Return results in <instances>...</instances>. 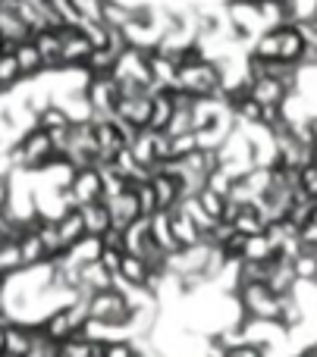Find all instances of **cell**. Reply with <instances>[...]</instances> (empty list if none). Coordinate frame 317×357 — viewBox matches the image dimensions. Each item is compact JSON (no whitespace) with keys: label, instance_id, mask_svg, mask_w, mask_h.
I'll use <instances>...</instances> for the list:
<instances>
[{"label":"cell","instance_id":"cell-26","mask_svg":"<svg viewBox=\"0 0 317 357\" xmlns=\"http://www.w3.org/2000/svg\"><path fill=\"white\" fill-rule=\"evenodd\" d=\"M119 56L123 54H117V50H110V47H94L91 56H88V63H85V69L91 75H113L117 73Z\"/></svg>","mask_w":317,"mask_h":357},{"label":"cell","instance_id":"cell-4","mask_svg":"<svg viewBox=\"0 0 317 357\" xmlns=\"http://www.w3.org/2000/svg\"><path fill=\"white\" fill-rule=\"evenodd\" d=\"M223 13H226V22L249 44L255 41L258 35L267 31V25H264V19H261V10H258V0H226Z\"/></svg>","mask_w":317,"mask_h":357},{"label":"cell","instance_id":"cell-14","mask_svg":"<svg viewBox=\"0 0 317 357\" xmlns=\"http://www.w3.org/2000/svg\"><path fill=\"white\" fill-rule=\"evenodd\" d=\"M173 110H176L173 88H157V91H151V123H148V129L163 132L170 126V119H173Z\"/></svg>","mask_w":317,"mask_h":357},{"label":"cell","instance_id":"cell-18","mask_svg":"<svg viewBox=\"0 0 317 357\" xmlns=\"http://www.w3.org/2000/svg\"><path fill=\"white\" fill-rule=\"evenodd\" d=\"M151 248H157L154 238H151V220L142 216V220H135L129 229H126V254H138V257H145Z\"/></svg>","mask_w":317,"mask_h":357},{"label":"cell","instance_id":"cell-28","mask_svg":"<svg viewBox=\"0 0 317 357\" xmlns=\"http://www.w3.org/2000/svg\"><path fill=\"white\" fill-rule=\"evenodd\" d=\"M249 50L261 60H280V29H267L264 35H258Z\"/></svg>","mask_w":317,"mask_h":357},{"label":"cell","instance_id":"cell-42","mask_svg":"<svg viewBox=\"0 0 317 357\" xmlns=\"http://www.w3.org/2000/svg\"><path fill=\"white\" fill-rule=\"evenodd\" d=\"M308 126H311V135H314V142H317V113H311V119H308Z\"/></svg>","mask_w":317,"mask_h":357},{"label":"cell","instance_id":"cell-21","mask_svg":"<svg viewBox=\"0 0 317 357\" xmlns=\"http://www.w3.org/2000/svg\"><path fill=\"white\" fill-rule=\"evenodd\" d=\"M302 54H305V41H302V35H299V29H295V22L280 25V60L302 66Z\"/></svg>","mask_w":317,"mask_h":357},{"label":"cell","instance_id":"cell-45","mask_svg":"<svg viewBox=\"0 0 317 357\" xmlns=\"http://www.w3.org/2000/svg\"><path fill=\"white\" fill-rule=\"evenodd\" d=\"M0 94H6V91H3V85H0Z\"/></svg>","mask_w":317,"mask_h":357},{"label":"cell","instance_id":"cell-37","mask_svg":"<svg viewBox=\"0 0 317 357\" xmlns=\"http://www.w3.org/2000/svg\"><path fill=\"white\" fill-rule=\"evenodd\" d=\"M299 188L305 191L308 197H314V201H317V163H311V167H305V169H302Z\"/></svg>","mask_w":317,"mask_h":357},{"label":"cell","instance_id":"cell-17","mask_svg":"<svg viewBox=\"0 0 317 357\" xmlns=\"http://www.w3.org/2000/svg\"><path fill=\"white\" fill-rule=\"evenodd\" d=\"M251 98L258 100L261 107H280L283 100H286V85H283L280 79H270V75H264V79H255L249 85Z\"/></svg>","mask_w":317,"mask_h":357},{"label":"cell","instance_id":"cell-12","mask_svg":"<svg viewBox=\"0 0 317 357\" xmlns=\"http://www.w3.org/2000/svg\"><path fill=\"white\" fill-rule=\"evenodd\" d=\"M267 289L274 291L277 298L283 295H293L299 289V276L293 270V260H270V273H267Z\"/></svg>","mask_w":317,"mask_h":357},{"label":"cell","instance_id":"cell-16","mask_svg":"<svg viewBox=\"0 0 317 357\" xmlns=\"http://www.w3.org/2000/svg\"><path fill=\"white\" fill-rule=\"evenodd\" d=\"M13 54H16V63H19V69H22V79L25 82L44 75V56H41V50H38V44L31 41V38H29V41H19Z\"/></svg>","mask_w":317,"mask_h":357},{"label":"cell","instance_id":"cell-7","mask_svg":"<svg viewBox=\"0 0 317 357\" xmlns=\"http://www.w3.org/2000/svg\"><path fill=\"white\" fill-rule=\"evenodd\" d=\"M69 195L79 204H91V201H104V178H101V167H85L75 169L73 182H69Z\"/></svg>","mask_w":317,"mask_h":357},{"label":"cell","instance_id":"cell-44","mask_svg":"<svg viewBox=\"0 0 317 357\" xmlns=\"http://www.w3.org/2000/svg\"><path fill=\"white\" fill-rule=\"evenodd\" d=\"M0 50H3V35H0Z\"/></svg>","mask_w":317,"mask_h":357},{"label":"cell","instance_id":"cell-38","mask_svg":"<svg viewBox=\"0 0 317 357\" xmlns=\"http://www.w3.org/2000/svg\"><path fill=\"white\" fill-rule=\"evenodd\" d=\"M293 19H317V0H293Z\"/></svg>","mask_w":317,"mask_h":357},{"label":"cell","instance_id":"cell-39","mask_svg":"<svg viewBox=\"0 0 317 357\" xmlns=\"http://www.w3.org/2000/svg\"><path fill=\"white\" fill-rule=\"evenodd\" d=\"M13 195H16L13 178L10 176H0V213H10V210H13Z\"/></svg>","mask_w":317,"mask_h":357},{"label":"cell","instance_id":"cell-29","mask_svg":"<svg viewBox=\"0 0 317 357\" xmlns=\"http://www.w3.org/2000/svg\"><path fill=\"white\" fill-rule=\"evenodd\" d=\"M22 69H19L16 63V54H0V85H3V91L10 94L16 85H22Z\"/></svg>","mask_w":317,"mask_h":357},{"label":"cell","instance_id":"cell-10","mask_svg":"<svg viewBox=\"0 0 317 357\" xmlns=\"http://www.w3.org/2000/svg\"><path fill=\"white\" fill-rule=\"evenodd\" d=\"M113 116L126 119V123L138 126V129H148V123H151V94L148 91L145 94H126V98L119 100V107H117Z\"/></svg>","mask_w":317,"mask_h":357},{"label":"cell","instance_id":"cell-43","mask_svg":"<svg viewBox=\"0 0 317 357\" xmlns=\"http://www.w3.org/2000/svg\"><path fill=\"white\" fill-rule=\"evenodd\" d=\"M135 357H148V354H145V351H135Z\"/></svg>","mask_w":317,"mask_h":357},{"label":"cell","instance_id":"cell-15","mask_svg":"<svg viewBox=\"0 0 317 357\" xmlns=\"http://www.w3.org/2000/svg\"><path fill=\"white\" fill-rule=\"evenodd\" d=\"M79 213H82V222H85V232L94 235V238H101L107 229H113V216H110V207H107V201L82 204Z\"/></svg>","mask_w":317,"mask_h":357},{"label":"cell","instance_id":"cell-8","mask_svg":"<svg viewBox=\"0 0 317 357\" xmlns=\"http://www.w3.org/2000/svg\"><path fill=\"white\" fill-rule=\"evenodd\" d=\"M63 29V25H60ZM60 29H41L31 35V41L38 44L44 56V73H63V56H60V47H63V38H60Z\"/></svg>","mask_w":317,"mask_h":357},{"label":"cell","instance_id":"cell-32","mask_svg":"<svg viewBox=\"0 0 317 357\" xmlns=\"http://www.w3.org/2000/svg\"><path fill=\"white\" fill-rule=\"evenodd\" d=\"M293 270L299 276V282H314L317 276V254H311L308 248H302V254L293 260Z\"/></svg>","mask_w":317,"mask_h":357},{"label":"cell","instance_id":"cell-24","mask_svg":"<svg viewBox=\"0 0 317 357\" xmlns=\"http://www.w3.org/2000/svg\"><path fill=\"white\" fill-rule=\"evenodd\" d=\"M151 238H154V245L161 248V251H167V254L179 251V245H176V238H173V229H170V213L167 210H161V213L151 216Z\"/></svg>","mask_w":317,"mask_h":357},{"label":"cell","instance_id":"cell-9","mask_svg":"<svg viewBox=\"0 0 317 357\" xmlns=\"http://www.w3.org/2000/svg\"><path fill=\"white\" fill-rule=\"evenodd\" d=\"M167 213H170V229H173V238H176V245H179V248H189V245L205 241V232L195 226V220L189 216V210L182 207V201L176 204L173 210H167Z\"/></svg>","mask_w":317,"mask_h":357},{"label":"cell","instance_id":"cell-11","mask_svg":"<svg viewBox=\"0 0 317 357\" xmlns=\"http://www.w3.org/2000/svg\"><path fill=\"white\" fill-rule=\"evenodd\" d=\"M110 207V216H113V229H129L135 220H142V207H138V195H135V185L129 191H123L119 197L107 201Z\"/></svg>","mask_w":317,"mask_h":357},{"label":"cell","instance_id":"cell-6","mask_svg":"<svg viewBox=\"0 0 317 357\" xmlns=\"http://www.w3.org/2000/svg\"><path fill=\"white\" fill-rule=\"evenodd\" d=\"M60 38H63V47H60V56H63V69H82L91 56L94 44L79 25H63L60 29Z\"/></svg>","mask_w":317,"mask_h":357},{"label":"cell","instance_id":"cell-31","mask_svg":"<svg viewBox=\"0 0 317 357\" xmlns=\"http://www.w3.org/2000/svg\"><path fill=\"white\" fill-rule=\"evenodd\" d=\"M195 197H198V201H201V207H205V213L211 216V220H223L226 197L220 195V191H214V188H201Z\"/></svg>","mask_w":317,"mask_h":357},{"label":"cell","instance_id":"cell-13","mask_svg":"<svg viewBox=\"0 0 317 357\" xmlns=\"http://www.w3.org/2000/svg\"><path fill=\"white\" fill-rule=\"evenodd\" d=\"M151 188H154V197H157V210H173L182 201V188L176 182V176L163 173V169L151 173Z\"/></svg>","mask_w":317,"mask_h":357},{"label":"cell","instance_id":"cell-35","mask_svg":"<svg viewBox=\"0 0 317 357\" xmlns=\"http://www.w3.org/2000/svg\"><path fill=\"white\" fill-rule=\"evenodd\" d=\"M173 138V135H170ZM201 144H198V135L195 132H189V135H176L173 138V160H182V157H189V154H195Z\"/></svg>","mask_w":317,"mask_h":357},{"label":"cell","instance_id":"cell-46","mask_svg":"<svg viewBox=\"0 0 317 357\" xmlns=\"http://www.w3.org/2000/svg\"><path fill=\"white\" fill-rule=\"evenodd\" d=\"M314 285H317V276H314Z\"/></svg>","mask_w":317,"mask_h":357},{"label":"cell","instance_id":"cell-33","mask_svg":"<svg viewBox=\"0 0 317 357\" xmlns=\"http://www.w3.org/2000/svg\"><path fill=\"white\" fill-rule=\"evenodd\" d=\"M135 195H138V207H142V216H154L161 213L157 210V197H154V188H151V178L148 182H135Z\"/></svg>","mask_w":317,"mask_h":357},{"label":"cell","instance_id":"cell-27","mask_svg":"<svg viewBox=\"0 0 317 357\" xmlns=\"http://www.w3.org/2000/svg\"><path fill=\"white\" fill-rule=\"evenodd\" d=\"M101 254H104V241L94 238V235H85V238H82L79 245L69 248V257H73L79 266H85V264H94V260H101Z\"/></svg>","mask_w":317,"mask_h":357},{"label":"cell","instance_id":"cell-41","mask_svg":"<svg viewBox=\"0 0 317 357\" xmlns=\"http://www.w3.org/2000/svg\"><path fill=\"white\" fill-rule=\"evenodd\" d=\"M6 351V323H0V354Z\"/></svg>","mask_w":317,"mask_h":357},{"label":"cell","instance_id":"cell-1","mask_svg":"<svg viewBox=\"0 0 317 357\" xmlns=\"http://www.w3.org/2000/svg\"><path fill=\"white\" fill-rule=\"evenodd\" d=\"M88 304V317L98 323H107V326H113L117 333L126 335V329H129V320H132V310H129V301H126L123 289H104V291H94V295L85 298Z\"/></svg>","mask_w":317,"mask_h":357},{"label":"cell","instance_id":"cell-23","mask_svg":"<svg viewBox=\"0 0 317 357\" xmlns=\"http://www.w3.org/2000/svg\"><path fill=\"white\" fill-rule=\"evenodd\" d=\"M35 126H41V129H47V132H60V129H69V126H73V116H69V110L60 104V100H50V104H44L41 113L35 116Z\"/></svg>","mask_w":317,"mask_h":357},{"label":"cell","instance_id":"cell-22","mask_svg":"<svg viewBox=\"0 0 317 357\" xmlns=\"http://www.w3.org/2000/svg\"><path fill=\"white\" fill-rule=\"evenodd\" d=\"M57 229H60V238H63V245H66V251L73 245H79L82 238H85V222H82V213H79V207H73V210H66L63 216H57Z\"/></svg>","mask_w":317,"mask_h":357},{"label":"cell","instance_id":"cell-2","mask_svg":"<svg viewBox=\"0 0 317 357\" xmlns=\"http://www.w3.org/2000/svg\"><path fill=\"white\" fill-rule=\"evenodd\" d=\"M176 88L192 94V98H220V91H223V75H220L217 63L201 60V63H195V66L179 69Z\"/></svg>","mask_w":317,"mask_h":357},{"label":"cell","instance_id":"cell-40","mask_svg":"<svg viewBox=\"0 0 317 357\" xmlns=\"http://www.w3.org/2000/svg\"><path fill=\"white\" fill-rule=\"evenodd\" d=\"M101 264H104L107 270L113 273V276H119V266H123V251H110V248H104V254H101Z\"/></svg>","mask_w":317,"mask_h":357},{"label":"cell","instance_id":"cell-20","mask_svg":"<svg viewBox=\"0 0 317 357\" xmlns=\"http://www.w3.org/2000/svg\"><path fill=\"white\" fill-rule=\"evenodd\" d=\"M151 279V266L145 257L138 254H123V266H119L117 285H148Z\"/></svg>","mask_w":317,"mask_h":357},{"label":"cell","instance_id":"cell-34","mask_svg":"<svg viewBox=\"0 0 317 357\" xmlns=\"http://www.w3.org/2000/svg\"><path fill=\"white\" fill-rule=\"evenodd\" d=\"M60 351L66 354V357H91V354H94V342L85 339V335H75V339L63 342Z\"/></svg>","mask_w":317,"mask_h":357},{"label":"cell","instance_id":"cell-19","mask_svg":"<svg viewBox=\"0 0 317 357\" xmlns=\"http://www.w3.org/2000/svg\"><path fill=\"white\" fill-rule=\"evenodd\" d=\"M113 285H117V276H113V273L107 270L101 260H94V264H85V266H82V291H85V295H94V291L113 289Z\"/></svg>","mask_w":317,"mask_h":357},{"label":"cell","instance_id":"cell-3","mask_svg":"<svg viewBox=\"0 0 317 357\" xmlns=\"http://www.w3.org/2000/svg\"><path fill=\"white\" fill-rule=\"evenodd\" d=\"M236 298L239 307H242V317H251V320H277L280 317V298L267 289V282L242 285Z\"/></svg>","mask_w":317,"mask_h":357},{"label":"cell","instance_id":"cell-5","mask_svg":"<svg viewBox=\"0 0 317 357\" xmlns=\"http://www.w3.org/2000/svg\"><path fill=\"white\" fill-rule=\"evenodd\" d=\"M85 98H88V104H91V110H94V119H107V116L117 113L123 94H119V85H117L113 75H94V79L88 82V88H85Z\"/></svg>","mask_w":317,"mask_h":357},{"label":"cell","instance_id":"cell-36","mask_svg":"<svg viewBox=\"0 0 317 357\" xmlns=\"http://www.w3.org/2000/svg\"><path fill=\"white\" fill-rule=\"evenodd\" d=\"M233 185H236V178H233L230 173H223V169H217V173H214L211 178H207V188L220 191V195H223V197H230Z\"/></svg>","mask_w":317,"mask_h":357},{"label":"cell","instance_id":"cell-25","mask_svg":"<svg viewBox=\"0 0 317 357\" xmlns=\"http://www.w3.org/2000/svg\"><path fill=\"white\" fill-rule=\"evenodd\" d=\"M233 226H236V232H242V235H258V232L267 229V220H264V213L258 210V204L251 201L239 210V216L233 220Z\"/></svg>","mask_w":317,"mask_h":357},{"label":"cell","instance_id":"cell-30","mask_svg":"<svg viewBox=\"0 0 317 357\" xmlns=\"http://www.w3.org/2000/svg\"><path fill=\"white\" fill-rule=\"evenodd\" d=\"M16 273H22V254L16 241H6L0 245V276H16Z\"/></svg>","mask_w":317,"mask_h":357}]
</instances>
